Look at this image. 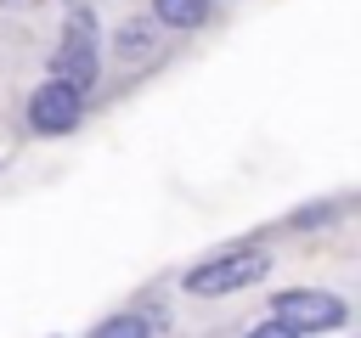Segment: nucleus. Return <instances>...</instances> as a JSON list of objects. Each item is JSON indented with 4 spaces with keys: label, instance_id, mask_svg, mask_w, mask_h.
<instances>
[{
    "label": "nucleus",
    "instance_id": "0eeeda50",
    "mask_svg": "<svg viewBox=\"0 0 361 338\" xmlns=\"http://www.w3.org/2000/svg\"><path fill=\"white\" fill-rule=\"evenodd\" d=\"M147 34H152L147 23H124V28H118V51H124V56H141V51H147Z\"/></svg>",
    "mask_w": 361,
    "mask_h": 338
},
{
    "label": "nucleus",
    "instance_id": "7ed1b4c3",
    "mask_svg": "<svg viewBox=\"0 0 361 338\" xmlns=\"http://www.w3.org/2000/svg\"><path fill=\"white\" fill-rule=\"evenodd\" d=\"M265 265H271V259L254 254V248H243V254H220V259H203V265L186 270V293H237V287L259 282Z\"/></svg>",
    "mask_w": 361,
    "mask_h": 338
},
{
    "label": "nucleus",
    "instance_id": "6e6552de",
    "mask_svg": "<svg viewBox=\"0 0 361 338\" xmlns=\"http://www.w3.org/2000/svg\"><path fill=\"white\" fill-rule=\"evenodd\" d=\"M248 338H305V332H293V327H282V321L271 315V321H265V327H254Z\"/></svg>",
    "mask_w": 361,
    "mask_h": 338
},
{
    "label": "nucleus",
    "instance_id": "f257e3e1",
    "mask_svg": "<svg viewBox=\"0 0 361 338\" xmlns=\"http://www.w3.org/2000/svg\"><path fill=\"white\" fill-rule=\"evenodd\" d=\"M271 315L282 321V327H293V332H333V327H344V299H333V293H316V287H288V293H276L271 299Z\"/></svg>",
    "mask_w": 361,
    "mask_h": 338
},
{
    "label": "nucleus",
    "instance_id": "f03ea898",
    "mask_svg": "<svg viewBox=\"0 0 361 338\" xmlns=\"http://www.w3.org/2000/svg\"><path fill=\"white\" fill-rule=\"evenodd\" d=\"M56 79L62 84H73L79 96L90 90V79H96V17L90 11H73L68 17V28H62V45H56Z\"/></svg>",
    "mask_w": 361,
    "mask_h": 338
},
{
    "label": "nucleus",
    "instance_id": "39448f33",
    "mask_svg": "<svg viewBox=\"0 0 361 338\" xmlns=\"http://www.w3.org/2000/svg\"><path fill=\"white\" fill-rule=\"evenodd\" d=\"M152 11H158V23H169V28H197V23L209 17V0H152Z\"/></svg>",
    "mask_w": 361,
    "mask_h": 338
},
{
    "label": "nucleus",
    "instance_id": "20e7f679",
    "mask_svg": "<svg viewBox=\"0 0 361 338\" xmlns=\"http://www.w3.org/2000/svg\"><path fill=\"white\" fill-rule=\"evenodd\" d=\"M79 107H85V96H79L73 84L45 79V84L34 90V101H28V124H34L39 135H68V130L79 124Z\"/></svg>",
    "mask_w": 361,
    "mask_h": 338
},
{
    "label": "nucleus",
    "instance_id": "423d86ee",
    "mask_svg": "<svg viewBox=\"0 0 361 338\" xmlns=\"http://www.w3.org/2000/svg\"><path fill=\"white\" fill-rule=\"evenodd\" d=\"M90 338H147V321H141L135 310H124V315H107Z\"/></svg>",
    "mask_w": 361,
    "mask_h": 338
},
{
    "label": "nucleus",
    "instance_id": "1a4fd4ad",
    "mask_svg": "<svg viewBox=\"0 0 361 338\" xmlns=\"http://www.w3.org/2000/svg\"><path fill=\"white\" fill-rule=\"evenodd\" d=\"M11 6H28V0H11Z\"/></svg>",
    "mask_w": 361,
    "mask_h": 338
}]
</instances>
